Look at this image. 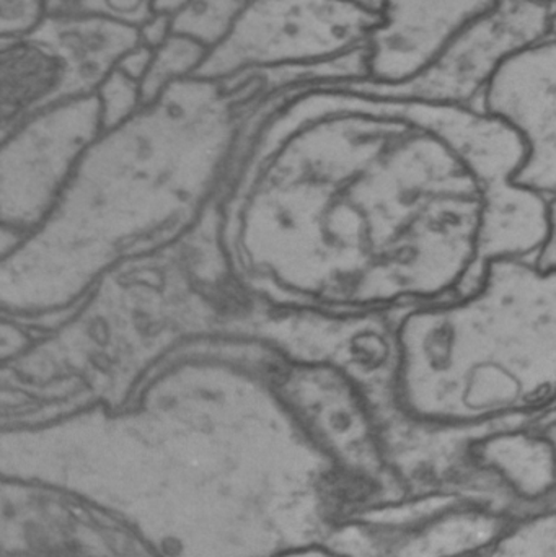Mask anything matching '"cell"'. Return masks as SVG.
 Wrapping results in <instances>:
<instances>
[{"mask_svg": "<svg viewBox=\"0 0 556 557\" xmlns=\"http://www.w3.org/2000/svg\"><path fill=\"white\" fill-rule=\"evenodd\" d=\"M395 403L421 428L524 418L556 403V271L490 264L472 292L395 324Z\"/></svg>", "mask_w": 556, "mask_h": 557, "instance_id": "6da1fadb", "label": "cell"}, {"mask_svg": "<svg viewBox=\"0 0 556 557\" xmlns=\"http://www.w3.org/2000/svg\"><path fill=\"white\" fill-rule=\"evenodd\" d=\"M552 12L554 7L542 0H499L424 74L404 87L381 91L475 107L509 58L551 35Z\"/></svg>", "mask_w": 556, "mask_h": 557, "instance_id": "7a4b0ae2", "label": "cell"}, {"mask_svg": "<svg viewBox=\"0 0 556 557\" xmlns=\"http://www.w3.org/2000/svg\"><path fill=\"white\" fill-rule=\"evenodd\" d=\"M480 108L505 123L524 146L516 183L556 196V35L509 58L486 87Z\"/></svg>", "mask_w": 556, "mask_h": 557, "instance_id": "3957f363", "label": "cell"}, {"mask_svg": "<svg viewBox=\"0 0 556 557\" xmlns=\"http://www.w3.org/2000/svg\"><path fill=\"white\" fill-rule=\"evenodd\" d=\"M499 0H384L368 48V81L378 90L410 84Z\"/></svg>", "mask_w": 556, "mask_h": 557, "instance_id": "277c9868", "label": "cell"}, {"mask_svg": "<svg viewBox=\"0 0 556 557\" xmlns=\"http://www.w3.org/2000/svg\"><path fill=\"white\" fill-rule=\"evenodd\" d=\"M538 253V264L542 270L556 271V196L548 202L547 234Z\"/></svg>", "mask_w": 556, "mask_h": 557, "instance_id": "5b68a950", "label": "cell"}, {"mask_svg": "<svg viewBox=\"0 0 556 557\" xmlns=\"http://www.w3.org/2000/svg\"><path fill=\"white\" fill-rule=\"evenodd\" d=\"M551 35H556V9L552 12Z\"/></svg>", "mask_w": 556, "mask_h": 557, "instance_id": "8992f818", "label": "cell"}, {"mask_svg": "<svg viewBox=\"0 0 556 557\" xmlns=\"http://www.w3.org/2000/svg\"><path fill=\"white\" fill-rule=\"evenodd\" d=\"M542 2H545L547 5L554 7V9H556V0H542Z\"/></svg>", "mask_w": 556, "mask_h": 557, "instance_id": "52a82bcc", "label": "cell"}, {"mask_svg": "<svg viewBox=\"0 0 556 557\" xmlns=\"http://www.w3.org/2000/svg\"><path fill=\"white\" fill-rule=\"evenodd\" d=\"M286 557H323L319 555H293V556H286Z\"/></svg>", "mask_w": 556, "mask_h": 557, "instance_id": "ba28073f", "label": "cell"}]
</instances>
